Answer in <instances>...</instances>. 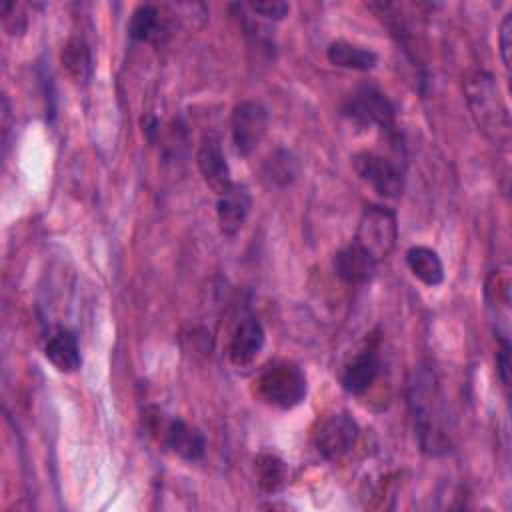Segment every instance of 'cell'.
Segmentation results:
<instances>
[{"mask_svg": "<svg viewBox=\"0 0 512 512\" xmlns=\"http://www.w3.org/2000/svg\"><path fill=\"white\" fill-rule=\"evenodd\" d=\"M44 356L60 372H76L82 364L78 340L70 330H56L44 346Z\"/></svg>", "mask_w": 512, "mask_h": 512, "instance_id": "15", "label": "cell"}, {"mask_svg": "<svg viewBox=\"0 0 512 512\" xmlns=\"http://www.w3.org/2000/svg\"><path fill=\"white\" fill-rule=\"evenodd\" d=\"M142 124H144V132L148 134V138L154 140V136H156V132H158V120H156L154 116H148L146 122H142Z\"/></svg>", "mask_w": 512, "mask_h": 512, "instance_id": "25", "label": "cell"}, {"mask_svg": "<svg viewBox=\"0 0 512 512\" xmlns=\"http://www.w3.org/2000/svg\"><path fill=\"white\" fill-rule=\"evenodd\" d=\"M298 174V162L288 150L274 152L264 164V176L276 186H288Z\"/></svg>", "mask_w": 512, "mask_h": 512, "instance_id": "22", "label": "cell"}, {"mask_svg": "<svg viewBox=\"0 0 512 512\" xmlns=\"http://www.w3.org/2000/svg\"><path fill=\"white\" fill-rule=\"evenodd\" d=\"M196 164L198 170L204 178V182L220 196L226 192L234 182L230 178V166L226 162L220 138L214 134H204L198 146L196 154Z\"/></svg>", "mask_w": 512, "mask_h": 512, "instance_id": "9", "label": "cell"}, {"mask_svg": "<svg viewBox=\"0 0 512 512\" xmlns=\"http://www.w3.org/2000/svg\"><path fill=\"white\" fill-rule=\"evenodd\" d=\"M498 44H500V58L506 70H510V50H512V14H506L502 24H500V34H498Z\"/></svg>", "mask_w": 512, "mask_h": 512, "instance_id": "24", "label": "cell"}, {"mask_svg": "<svg viewBox=\"0 0 512 512\" xmlns=\"http://www.w3.org/2000/svg\"><path fill=\"white\" fill-rule=\"evenodd\" d=\"M486 302L488 310L492 312L496 322H504L508 328V316H510V276L506 268L494 270L486 280Z\"/></svg>", "mask_w": 512, "mask_h": 512, "instance_id": "19", "label": "cell"}, {"mask_svg": "<svg viewBox=\"0 0 512 512\" xmlns=\"http://www.w3.org/2000/svg\"><path fill=\"white\" fill-rule=\"evenodd\" d=\"M160 30H162V22H160V12L156 6L140 4L134 8L130 22H128V34L134 40L150 42V40L158 38Z\"/></svg>", "mask_w": 512, "mask_h": 512, "instance_id": "21", "label": "cell"}, {"mask_svg": "<svg viewBox=\"0 0 512 512\" xmlns=\"http://www.w3.org/2000/svg\"><path fill=\"white\" fill-rule=\"evenodd\" d=\"M406 398L414 422V434L422 452L430 456H440L448 452V414L438 380L430 368H418L412 372Z\"/></svg>", "mask_w": 512, "mask_h": 512, "instance_id": "1", "label": "cell"}, {"mask_svg": "<svg viewBox=\"0 0 512 512\" xmlns=\"http://www.w3.org/2000/svg\"><path fill=\"white\" fill-rule=\"evenodd\" d=\"M406 264L410 272L426 286H438L444 280V264L436 250L416 244L406 252Z\"/></svg>", "mask_w": 512, "mask_h": 512, "instance_id": "16", "label": "cell"}, {"mask_svg": "<svg viewBox=\"0 0 512 512\" xmlns=\"http://www.w3.org/2000/svg\"><path fill=\"white\" fill-rule=\"evenodd\" d=\"M266 342V332L260 320L246 318L242 320L230 338L228 344V356L234 366H248L256 360V356L262 352Z\"/></svg>", "mask_w": 512, "mask_h": 512, "instance_id": "12", "label": "cell"}, {"mask_svg": "<svg viewBox=\"0 0 512 512\" xmlns=\"http://www.w3.org/2000/svg\"><path fill=\"white\" fill-rule=\"evenodd\" d=\"M232 144L240 156H250L268 132V110L262 102L242 100L230 116Z\"/></svg>", "mask_w": 512, "mask_h": 512, "instance_id": "6", "label": "cell"}, {"mask_svg": "<svg viewBox=\"0 0 512 512\" xmlns=\"http://www.w3.org/2000/svg\"><path fill=\"white\" fill-rule=\"evenodd\" d=\"M158 422V430L162 432V440L164 444L176 452L180 458L188 460V462H194V460H200L206 452V440L202 436L200 430L188 426L184 420L180 418H170V420H162V418H156Z\"/></svg>", "mask_w": 512, "mask_h": 512, "instance_id": "11", "label": "cell"}, {"mask_svg": "<svg viewBox=\"0 0 512 512\" xmlns=\"http://www.w3.org/2000/svg\"><path fill=\"white\" fill-rule=\"evenodd\" d=\"M356 174L384 198H398L404 190V174L398 164L376 152H358L352 158Z\"/></svg>", "mask_w": 512, "mask_h": 512, "instance_id": "8", "label": "cell"}, {"mask_svg": "<svg viewBox=\"0 0 512 512\" xmlns=\"http://www.w3.org/2000/svg\"><path fill=\"white\" fill-rule=\"evenodd\" d=\"M334 272L346 284H366L376 274L378 262L364 252L356 242L340 248L334 254Z\"/></svg>", "mask_w": 512, "mask_h": 512, "instance_id": "13", "label": "cell"}, {"mask_svg": "<svg viewBox=\"0 0 512 512\" xmlns=\"http://www.w3.org/2000/svg\"><path fill=\"white\" fill-rule=\"evenodd\" d=\"M380 358L374 350H362L342 370L340 384L348 394H364L380 374Z\"/></svg>", "mask_w": 512, "mask_h": 512, "instance_id": "14", "label": "cell"}, {"mask_svg": "<svg viewBox=\"0 0 512 512\" xmlns=\"http://www.w3.org/2000/svg\"><path fill=\"white\" fill-rule=\"evenodd\" d=\"M396 240H398L396 214L390 208H384L378 204L364 206L358 218L354 242L364 252H368L376 262H382L392 254Z\"/></svg>", "mask_w": 512, "mask_h": 512, "instance_id": "4", "label": "cell"}, {"mask_svg": "<svg viewBox=\"0 0 512 512\" xmlns=\"http://www.w3.org/2000/svg\"><path fill=\"white\" fill-rule=\"evenodd\" d=\"M252 210V196L244 184H232L218 196L216 216L224 236H236L246 224Z\"/></svg>", "mask_w": 512, "mask_h": 512, "instance_id": "10", "label": "cell"}, {"mask_svg": "<svg viewBox=\"0 0 512 512\" xmlns=\"http://www.w3.org/2000/svg\"><path fill=\"white\" fill-rule=\"evenodd\" d=\"M60 62L74 84H88V80L92 78V54L82 38H70L64 44L60 52Z\"/></svg>", "mask_w": 512, "mask_h": 512, "instance_id": "18", "label": "cell"}, {"mask_svg": "<svg viewBox=\"0 0 512 512\" xmlns=\"http://www.w3.org/2000/svg\"><path fill=\"white\" fill-rule=\"evenodd\" d=\"M250 8L252 12L260 14L262 18H268V20H282L290 6L282 0H262V2H250Z\"/></svg>", "mask_w": 512, "mask_h": 512, "instance_id": "23", "label": "cell"}, {"mask_svg": "<svg viewBox=\"0 0 512 512\" xmlns=\"http://www.w3.org/2000/svg\"><path fill=\"white\" fill-rule=\"evenodd\" d=\"M358 436H360L358 422L346 412H336L326 416L318 424L314 432V446L322 458L336 462L356 446Z\"/></svg>", "mask_w": 512, "mask_h": 512, "instance_id": "7", "label": "cell"}, {"mask_svg": "<svg viewBox=\"0 0 512 512\" xmlns=\"http://www.w3.org/2000/svg\"><path fill=\"white\" fill-rule=\"evenodd\" d=\"M344 114L360 126H378L388 134H396V112L382 90L362 84L344 104Z\"/></svg>", "mask_w": 512, "mask_h": 512, "instance_id": "5", "label": "cell"}, {"mask_svg": "<svg viewBox=\"0 0 512 512\" xmlns=\"http://www.w3.org/2000/svg\"><path fill=\"white\" fill-rule=\"evenodd\" d=\"M328 60L338 66V68H348V70H358V72H368L378 64V56L374 50L356 46L344 40H336L328 46L326 52Z\"/></svg>", "mask_w": 512, "mask_h": 512, "instance_id": "17", "label": "cell"}, {"mask_svg": "<svg viewBox=\"0 0 512 512\" xmlns=\"http://www.w3.org/2000/svg\"><path fill=\"white\" fill-rule=\"evenodd\" d=\"M464 94L478 130L496 146L510 144V114L504 104L494 76L484 70H474L464 78Z\"/></svg>", "mask_w": 512, "mask_h": 512, "instance_id": "2", "label": "cell"}, {"mask_svg": "<svg viewBox=\"0 0 512 512\" xmlns=\"http://www.w3.org/2000/svg\"><path fill=\"white\" fill-rule=\"evenodd\" d=\"M254 472H256L258 486L268 494L278 492L288 480V464L272 452H260L256 456Z\"/></svg>", "mask_w": 512, "mask_h": 512, "instance_id": "20", "label": "cell"}, {"mask_svg": "<svg viewBox=\"0 0 512 512\" xmlns=\"http://www.w3.org/2000/svg\"><path fill=\"white\" fill-rule=\"evenodd\" d=\"M256 394L268 406L292 410L304 402L308 384L300 366L294 362H276L256 378Z\"/></svg>", "mask_w": 512, "mask_h": 512, "instance_id": "3", "label": "cell"}]
</instances>
